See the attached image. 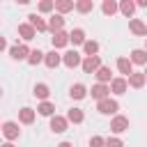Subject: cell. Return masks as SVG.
Returning a JSON list of instances; mask_svg holds the SVG:
<instances>
[{"instance_id": "obj_9", "label": "cell", "mask_w": 147, "mask_h": 147, "mask_svg": "<svg viewBox=\"0 0 147 147\" xmlns=\"http://www.w3.org/2000/svg\"><path fill=\"white\" fill-rule=\"evenodd\" d=\"M44 64H46L48 69H57V67L62 64V55H60L57 51H51V53H44Z\"/></svg>"}, {"instance_id": "obj_5", "label": "cell", "mask_w": 147, "mask_h": 147, "mask_svg": "<svg viewBox=\"0 0 147 147\" xmlns=\"http://www.w3.org/2000/svg\"><path fill=\"white\" fill-rule=\"evenodd\" d=\"M9 55H11V60H28L30 48H28L25 44H14V46L9 48Z\"/></svg>"}, {"instance_id": "obj_15", "label": "cell", "mask_w": 147, "mask_h": 147, "mask_svg": "<svg viewBox=\"0 0 147 147\" xmlns=\"http://www.w3.org/2000/svg\"><path fill=\"white\" fill-rule=\"evenodd\" d=\"M67 44H69V32L60 30V32H55V34H53V51H57V48H64Z\"/></svg>"}, {"instance_id": "obj_24", "label": "cell", "mask_w": 147, "mask_h": 147, "mask_svg": "<svg viewBox=\"0 0 147 147\" xmlns=\"http://www.w3.org/2000/svg\"><path fill=\"white\" fill-rule=\"evenodd\" d=\"M18 34H21L25 41H30V39H34L37 32H34V28H32L30 23H21V25H18Z\"/></svg>"}, {"instance_id": "obj_8", "label": "cell", "mask_w": 147, "mask_h": 147, "mask_svg": "<svg viewBox=\"0 0 147 147\" xmlns=\"http://www.w3.org/2000/svg\"><path fill=\"white\" fill-rule=\"evenodd\" d=\"M67 126H69L67 117H62V115H53V117H51V131H53V133H64Z\"/></svg>"}, {"instance_id": "obj_32", "label": "cell", "mask_w": 147, "mask_h": 147, "mask_svg": "<svg viewBox=\"0 0 147 147\" xmlns=\"http://www.w3.org/2000/svg\"><path fill=\"white\" fill-rule=\"evenodd\" d=\"M53 9H55V2H53V0H41V2H39V11H41V14H51Z\"/></svg>"}, {"instance_id": "obj_28", "label": "cell", "mask_w": 147, "mask_h": 147, "mask_svg": "<svg viewBox=\"0 0 147 147\" xmlns=\"http://www.w3.org/2000/svg\"><path fill=\"white\" fill-rule=\"evenodd\" d=\"M85 119V115H83V110L80 108H71L69 113H67V122H74V124H80Z\"/></svg>"}, {"instance_id": "obj_41", "label": "cell", "mask_w": 147, "mask_h": 147, "mask_svg": "<svg viewBox=\"0 0 147 147\" xmlns=\"http://www.w3.org/2000/svg\"><path fill=\"white\" fill-rule=\"evenodd\" d=\"M142 74H145V78H147V71H142Z\"/></svg>"}, {"instance_id": "obj_39", "label": "cell", "mask_w": 147, "mask_h": 147, "mask_svg": "<svg viewBox=\"0 0 147 147\" xmlns=\"http://www.w3.org/2000/svg\"><path fill=\"white\" fill-rule=\"evenodd\" d=\"M145 51H147V39H145Z\"/></svg>"}, {"instance_id": "obj_35", "label": "cell", "mask_w": 147, "mask_h": 147, "mask_svg": "<svg viewBox=\"0 0 147 147\" xmlns=\"http://www.w3.org/2000/svg\"><path fill=\"white\" fill-rule=\"evenodd\" d=\"M7 48V41H5V37H0V53Z\"/></svg>"}, {"instance_id": "obj_36", "label": "cell", "mask_w": 147, "mask_h": 147, "mask_svg": "<svg viewBox=\"0 0 147 147\" xmlns=\"http://www.w3.org/2000/svg\"><path fill=\"white\" fill-rule=\"evenodd\" d=\"M136 7H147V0H138V2H136Z\"/></svg>"}, {"instance_id": "obj_16", "label": "cell", "mask_w": 147, "mask_h": 147, "mask_svg": "<svg viewBox=\"0 0 147 147\" xmlns=\"http://www.w3.org/2000/svg\"><path fill=\"white\" fill-rule=\"evenodd\" d=\"M129 60H131V64H147V51L145 48H133Z\"/></svg>"}, {"instance_id": "obj_17", "label": "cell", "mask_w": 147, "mask_h": 147, "mask_svg": "<svg viewBox=\"0 0 147 147\" xmlns=\"http://www.w3.org/2000/svg\"><path fill=\"white\" fill-rule=\"evenodd\" d=\"M64 28V16H60V14H53L51 18H48V30L55 34V32H60Z\"/></svg>"}, {"instance_id": "obj_42", "label": "cell", "mask_w": 147, "mask_h": 147, "mask_svg": "<svg viewBox=\"0 0 147 147\" xmlns=\"http://www.w3.org/2000/svg\"><path fill=\"white\" fill-rule=\"evenodd\" d=\"M0 129H2V124H0Z\"/></svg>"}, {"instance_id": "obj_18", "label": "cell", "mask_w": 147, "mask_h": 147, "mask_svg": "<svg viewBox=\"0 0 147 147\" xmlns=\"http://www.w3.org/2000/svg\"><path fill=\"white\" fill-rule=\"evenodd\" d=\"M110 74H113V71H110V67H103V64H101V67L94 71L96 80H99V83H103V85H108V83L113 80V76H110Z\"/></svg>"}, {"instance_id": "obj_2", "label": "cell", "mask_w": 147, "mask_h": 147, "mask_svg": "<svg viewBox=\"0 0 147 147\" xmlns=\"http://www.w3.org/2000/svg\"><path fill=\"white\" fill-rule=\"evenodd\" d=\"M110 131H113V133H124V131H129V117L115 115V117L110 119Z\"/></svg>"}, {"instance_id": "obj_21", "label": "cell", "mask_w": 147, "mask_h": 147, "mask_svg": "<svg viewBox=\"0 0 147 147\" xmlns=\"http://www.w3.org/2000/svg\"><path fill=\"white\" fill-rule=\"evenodd\" d=\"M37 99H41V101H48V94H51V87L46 85V83H37L34 85V92H32Z\"/></svg>"}, {"instance_id": "obj_26", "label": "cell", "mask_w": 147, "mask_h": 147, "mask_svg": "<svg viewBox=\"0 0 147 147\" xmlns=\"http://www.w3.org/2000/svg\"><path fill=\"white\" fill-rule=\"evenodd\" d=\"M74 9L80 11V14H90L94 9V2L92 0H78V2H74Z\"/></svg>"}, {"instance_id": "obj_34", "label": "cell", "mask_w": 147, "mask_h": 147, "mask_svg": "<svg viewBox=\"0 0 147 147\" xmlns=\"http://www.w3.org/2000/svg\"><path fill=\"white\" fill-rule=\"evenodd\" d=\"M103 147H124V142H122V140H119V138H108V140H106V145H103Z\"/></svg>"}, {"instance_id": "obj_37", "label": "cell", "mask_w": 147, "mask_h": 147, "mask_svg": "<svg viewBox=\"0 0 147 147\" xmlns=\"http://www.w3.org/2000/svg\"><path fill=\"white\" fill-rule=\"evenodd\" d=\"M57 147H74V145H71V142H60Z\"/></svg>"}, {"instance_id": "obj_38", "label": "cell", "mask_w": 147, "mask_h": 147, "mask_svg": "<svg viewBox=\"0 0 147 147\" xmlns=\"http://www.w3.org/2000/svg\"><path fill=\"white\" fill-rule=\"evenodd\" d=\"M0 147H14V145H11V142H5V145H0Z\"/></svg>"}, {"instance_id": "obj_19", "label": "cell", "mask_w": 147, "mask_h": 147, "mask_svg": "<svg viewBox=\"0 0 147 147\" xmlns=\"http://www.w3.org/2000/svg\"><path fill=\"white\" fill-rule=\"evenodd\" d=\"M69 96H71V99H76V101H80V99H85V96H87V87H85L83 83H76V85H71Z\"/></svg>"}, {"instance_id": "obj_12", "label": "cell", "mask_w": 147, "mask_h": 147, "mask_svg": "<svg viewBox=\"0 0 147 147\" xmlns=\"http://www.w3.org/2000/svg\"><path fill=\"white\" fill-rule=\"evenodd\" d=\"M126 83H129V87H133V90H140V87L147 83V78H145V74H142V71H133V74L126 78Z\"/></svg>"}, {"instance_id": "obj_20", "label": "cell", "mask_w": 147, "mask_h": 147, "mask_svg": "<svg viewBox=\"0 0 147 147\" xmlns=\"http://www.w3.org/2000/svg\"><path fill=\"white\" fill-rule=\"evenodd\" d=\"M117 69H119V74H124L126 78L133 74V64H131L129 57H117Z\"/></svg>"}, {"instance_id": "obj_11", "label": "cell", "mask_w": 147, "mask_h": 147, "mask_svg": "<svg viewBox=\"0 0 147 147\" xmlns=\"http://www.w3.org/2000/svg\"><path fill=\"white\" fill-rule=\"evenodd\" d=\"M87 41V37H85V30L83 28H74L71 32H69V44H74V46H83Z\"/></svg>"}, {"instance_id": "obj_30", "label": "cell", "mask_w": 147, "mask_h": 147, "mask_svg": "<svg viewBox=\"0 0 147 147\" xmlns=\"http://www.w3.org/2000/svg\"><path fill=\"white\" fill-rule=\"evenodd\" d=\"M55 9H57L60 16H62V14H67V11L74 9V2H71V0H57V2H55Z\"/></svg>"}, {"instance_id": "obj_4", "label": "cell", "mask_w": 147, "mask_h": 147, "mask_svg": "<svg viewBox=\"0 0 147 147\" xmlns=\"http://www.w3.org/2000/svg\"><path fill=\"white\" fill-rule=\"evenodd\" d=\"M80 53L78 51H67L64 55H62V64L64 67H69V69H76V67H80Z\"/></svg>"}, {"instance_id": "obj_1", "label": "cell", "mask_w": 147, "mask_h": 147, "mask_svg": "<svg viewBox=\"0 0 147 147\" xmlns=\"http://www.w3.org/2000/svg\"><path fill=\"white\" fill-rule=\"evenodd\" d=\"M96 110L101 113V115H117V110H119V103L115 101V99H103V101H99L96 103Z\"/></svg>"}, {"instance_id": "obj_22", "label": "cell", "mask_w": 147, "mask_h": 147, "mask_svg": "<svg viewBox=\"0 0 147 147\" xmlns=\"http://www.w3.org/2000/svg\"><path fill=\"white\" fill-rule=\"evenodd\" d=\"M18 122H21V124H32V122H34V110L28 108V106L21 108V110H18Z\"/></svg>"}, {"instance_id": "obj_7", "label": "cell", "mask_w": 147, "mask_h": 147, "mask_svg": "<svg viewBox=\"0 0 147 147\" xmlns=\"http://www.w3.org/2000/svg\"><path fill=\"white\" fill-rule=\"evenodd\" d=\"M92 99H96V101H103V99H108L110 96V87L108 85H103V83H96V85H92Z\"/></svg>"}, {"instance_id": "obj_14", "label": "cell", "mask_w": 147, "mask_h": 147, "mask_svg": "<svg viewBox=\"0 0 147 147\" xmlns=\"http://www.w3.org/2000/svg\"><path fill=\"white\" fill-rule=\"evenodd\" d=\"M108 87H110L113 94H124V92L129 90V83H126V78H113Z\"/></svg>"}, {"instance_id": "obj_23", "label": "cell", "mask_w": 147, "mask_h": 147, "mask_svg": "<svg viewBox=\"0 0 147 147\" xmlns=\"http://www.w3.org/2000/svg\"><path fill=\"white\" fill-rule=\"evenodd\" d=\"M117 9H119L126 18H131V16H133V11H136V2H131V0H122V2L117 5Z\"/></svg>"}, {"instance_id": "obj_3", "label": "cell", "mask_w": 147, "mask_h": 147, "mask_svg": "<svg viewBox=\"0 0 147 147\" xmlns=\"http://www.w3.org/2000/svg\"><path fill=\"white\" fill-rule=\"evenodd\" d=\"M0 131H2V136L7 138V142H11V140H16V138L21 136V129H18L16 122H5Z\"/></svg>"}, {"instance_id": "obj_10", "label": "cell", "mask_w": 147, "mask_h": 147, "mask_svg": "<svg viewBox=\"0 0 147 147\" xmlns=\"http://www.w3.org/2000/svg\"><path fill=\"white\" fill-rule=\"evenodd\" d=\"M129 30H131L133 34H138V37H145V34H147V23L140 21V18H131V21H129Z\"/></svg>"}, {"instance_id": "obj_29", "label": "cell", "mask_w": 147, "mask_h": 147, "mask_svg": "<svg viewBox=\"0 0 147 147\" xmlns=\"http://www.w3.org/2000/svg\"><path fill=\"white\" fill-rule=\"evenodd\" d=\"M101 11H103L106 16H113V14H115V11H119V9H117V2H115V0H103Z\"/></svg>"}, {"instance_id": "obj_31", "label": "cell", "mask_w": 147, "mask_h": 147, "mask_svg": "<svg viewBox=\"0 0 147 147\" xmlns=\"http://www.w3.org/2000/svg\"><path fill=\"white\" fill-rule=\"evenodd\" d=\"M39 62H44V53L37 48V51H30V55H28V64H32V67H37Z\"/></svg>"}, {"instance_id": "obj_40", "label": "cell", "mask_w": 147, "mask_h": 147, "mask_svg": "<svg viewBox=\"0 0 147 147\" xmlns=\"http://www.w3.org/2000/svg\"><path fill=\"white\" fill-rule=\"evenodd\" d=\"M0 96H2V87H0Z\"/></svg>"}, {"instance_id": "obj_25", "label": "cell", "mask_w": 147, "mask_h": 147, "mask_svg": "<svg viewBox=\"0 0 147 147\" xmlns=\"http://www.w3.org/2000/svg\"><path fill=\"white\" fill-rule=\"evenodd\" d=\"M37 113L44 115V117H53V115H55V106H53L51 101H41V103L37 106Z\"/></svg>"}, {"instance_id": "obj_6", "label": "cell", "mask_w": 147, "mask_h": 147, "mask_svg": "<svg viewBox=\"0 0 147 147\" xmlns=\"http://www.w3.org/2000/svg\"><path fill=\"white\" fill-rule=\"evenodd\" d=\"M80 67H83V71L85 74H94L99 67H101V57L99 55H92V57H85L83 62H80Z\"/></svg>"}, {"instance_id": "obj_13", "label": "cell", "mask_w": 147, "mask_h": 147, "mask_svg": "<svg viewBox=\"0 0 147 147\" xmlns=\"http://www.w3.org/2000/svg\"><path fill=\"white\" fill-rule=\"evenodd\" d=\"M28 23L34 28V32H46V30H48V23H46L41 16H37V14H30V16H28Z\"/></svg>"}, {"instance_id": "obj_27", "label": "cell", "mask_w": 147, "mask_h": 147, "mask_svg": "<svg viewBox=\"0 0 147 147\" xmlns=\"http://www.w3.org/2000/svg\"><path fill=\"white\" fill-rule=\"evenodd\" d=\"M83 53H85V57H92V55H96V53H99V44H96L94 39H87V41L83 44Z\"/></svg>"}, {"instance_id": "obj_33", "label": "cell", "mask_w": 147, "mask_h": 147, "mask_svg": "<svg viewBox=\"0 0 147 147\" xmlns=\"http://www.w3.org/2000/svg\"><path fill=\"white\" fill-rule=\"evenodd\" d=\"M106 145V138H101V136H92L90 138V147H103Z\"/></svg>"}]
</instances>
